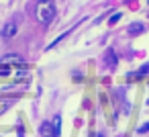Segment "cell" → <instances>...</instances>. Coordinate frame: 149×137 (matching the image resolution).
<instances>
[{"label": "cell", "instance_id": "cell-1", "mask_svg": "<svg viewBox=\"0 0 149 137\" xmlns=\"http://www.w3.org/2000/svg\"><path fill=\"white\" fill-rule=\"evenodd\" d=\"M55 17V8H53V2L51 0H39L37 6H35V19L39 25L47 27Z\"/></svg>", "mask_w": 149, "mask_h": 137}, {"label": "cell", "instance_id": "cell-2", "mask_svg": "<svg viewBox=\"0 0 149 137\" xmlns=\"http://www.w3.org/2000/svg\"><path fill=\"white\" fill-rule=\"evenodd\" d=\"M17 33H19V25L15 21H8V23H4L2 31H0V37H2V39H13Z\"/></svg>", "mask_w": 149, "mask_h": 137}, {"label": "cell", "instance_id": "cell-3", "mask_svg": "<svg viewBox=\"0 0 149 137\" xmlns=\"http://www.w3.org/2000/svg\"><path fill=\"white\" fill-rule=\"evenodd\" d=\"M0 64H6V66H23L25 62H23V57L17 55V53H8V55H4L2 59H0Z\"/></svg>", "mask_w": 149, "mask_h": 137}, {"label": "cell", "instance_id": "cell-4", "mask_svg": "<svg viewBox=\"0 0 149 137\" xmlns=\"http://www.w3.org/2000/svg\"><path fill=\"white\" fill-rule=\"evenodd\" d=\"M143 31H145V25H143V23H133V25L129 27V33H131V35H141Z\"/></svg>", "mask_w": 149, "mask_h": 137}, {"label": "cell", "instance_id": "cell-5", "mask_svg": "<svg viewBox=\"0 0 149 137\" xmlns=\"http://www.w3.org/2000/svg\"><path fill=\"white\" fill-rule=\"evenodd\" d=\"M39 131H41L43 137H51V121H45V123L39 127Z\"/></svg>", "mask_w": 149, "mask_h": 137}, {"label": "cell", "instance_id": "cell-6", "mask_svg": "<svg viewBox=\"0 0 149 137\" xmlns=\"http://www.w3.org/2000/svg\"><path fill=\"white\" fill-rule=\"evenodd\" d=\"M13 74V68L6 66V64H0V78H8Z\"/></svg>", "mask_w": 149, "mask_h": 137}, {"label": "cell", "instance_id": "cell-7", "mask_svg": "<svg viewBox=\"0 0 149 137\" xmlns=\"http://www.w3.org/2000/svg\"><path fill=\"white\" fill-rule=\"evenodd\" d=\"M106 64H108V68H114L116 66V59H114V51L112 49L106 51Z\"/></svg>", "mask_w": 149, "mask_h": 137}, {"label": "cell", "instance_id": "cell-8", "mask_svg": "<svg viewBox=\"0 0 149 137\" xmlns=\"http://www.w3.org/2000/svg\"><path fill=\"white\" fill-rule=\"evenodd\" d=\"M120 17H123V15H120V13H116V15H112V17H110V21H108V23H110V25H114L116 21H120Z\"/></svg>", "mask_w": 149, "mask_h": 137}, {"label": "cell", "instance_id": "cell-9", "mask_svg": "<svg viewBox=\"0 0 149 137\" xmlns=\"http://www.w3.org/2000/svg\"><path fill=\"white\" fill-rule=\"evenodd\" d=\"M147 70H149V64H145V66L139 70V76H145V74H147Z\"/></svg>", "mask_w": 149, "mask_h": 137}, {"label": "cell", "instance_id": "cell-10", "mask_svg": "<svg viewBox=\"0 0 149 137\" xmlns=\"http://www.w3.org/2000/svg\"><path fill=\"white\" fill-rule=\"evenodd\" d=\"M147 129H149V123H147V125H143V127H141V129H139V131H141V133H143V131H147Z\"/></svg>", "mask_w": 149, "mask_h": 137}, {"label": "cell", "instance_id": "cell-11", "mask_svg": "<svg viewBox=\"0 0 149 137\" xmlns=\"http://www.w3.org/2000/svg\"><path fill=\"white\" fill-rule=\"evenodd\" d=\"M4 104H6V102H0V110H4Z\"/></svg>", "mask_w": 149, "mask_h": 137}, {"label": "cell", "instance_id": "cell-12", "mask_svg": "<svg viewBox=\"0 0 149 137\" xmlns=\"http://www.w3.org/2000/svg\"><path fill=\"white\" fill-rule=\"evenodd\" d=\"M147 2H149V0H147Z\"/></svg>", "mask_w": 149, "mask_h": 137}]
</instances>
